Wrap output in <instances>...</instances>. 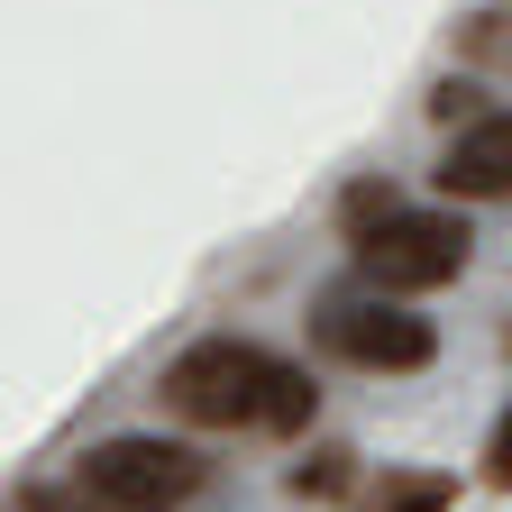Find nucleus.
Instances as JSON below:
<instances>
[{
  "mask_svg": "<svg viewBox=\"0 0 512 512\" xmlns=\"http://www.w3.org/2000/svg\"><path fill=\"white\" fill-rule=\"evenodd\" d=\"M165 412L192 421V430H275V439H302L320 394H311L302 366H284L256 339H192L165 366Z\"/></svg>",
  "mask_w": 512,
  "mask_h": 512,
  "instance_id": "1",
  "label": "nucleus"
},
{
  "mask_svg": "<svg viewBox=\"0 0 512 512\" xmlns=\"http://www.w3.org/2000/svg\"><path fill=\"white\" fill-rule=\"evenodd\" d=\"M74 494L92 512H183L202 494V458L174 439H101L74 467Z\"/></svg>",
  "mask_w": 512,
  "mask_h": 512,
  "instance_id": "2",
  "label": "nucleus"
},
{
  "mask_svg": "<svg viewBox=\"0 0 512 512\" xmlns=\"http://www.w3.org/2000/svg\"><path fill=\"white\" fill-rule=\"evenodd\" d=\"M467 256H476V238L458 211H403L357 247V275L375 293H439V284L467 275Z\"/></svg>",
  "mask_w": 512,
  "mask_h": 512,
  "instance_id": "3",
  "label": "nucleus"
},
{
  "mask_svg": "<svg viewBox=\"0 0 512 512\" xmlns=\"http://www.w3.org/2000/svg\"><path fill=\"white\" fill-rule=\"evenodd\" d=\"M311 339L330 348V357H348V366H366V375H412V366H430V320L421 311H403L394 293H339V302H320L311 311Z\"/></svg>",
  "mask_w": 512,
  "mask_h": 512,
  "instance_id": "4",
  "label": "nucleus"
},
{
  "mask_svg": "<svg viewBox=\"0 0 512 512\" xmlns=\"http://www.w3.org/2000/svg\"><path fill=\"white\" fill-rule=\"evenodd\" d=\"M430 183L448 192V202H503V192H512V110H485V119H467L458 138L439 147Z\"/></svg>",
  "mask_w": 512,
  "mask_h": 512,
  "instance_id": "5",
  "label": "nucleus"
},
{
  "mask_svg": "<svg viewBox=\"0 0 512 512\" xmlns=\"http://www.w3.org/2000/svg\"><path fill=\"white\" fill-rule=\"evenodd\" d=\"M348 485H357V458H348V448H311V458L293 467V494L302 503H339Z\"/></svg>",
  "mask_w": 512,
  "mask_h": 512,
  "instance_id": "6",
  "label": "nucleus"
},
{
  "mask_svg": "<svg viewBox=\"0 0 512 512\" xmlns=\"http://www.w3.org/2000/svg\"><path fill=\"white\" fill-rule=\"evenodd\" d=\"M384 220H403V202H394V183H348V202H339V229H348V247H366Z\"/></svg>",
  "mask_w": 512,
  "mask_h": 512,
  "instance_id": "7",
  "label": "nucleus"
},
{
  "mask_svg": "<svg viewBox=\"0 0 512 512\" xmlns=\"http://www.w3.org/2000/svg\"><path fill=\"white\" fill-rule=\"evenodd\" d=\"M448 476H384V512H448Z\"/></svg>",
  "mask_w": 512,
  "mask_h": 512,
  "instance_id": "8",
  "label": "nucleus"
},
{
  "mask_svg": "<svg viewBox=\"0 0 512 512\" xmlns=\"http://www.w3.org/2000/svg\"><path fill=\"white\" fill-rule=\"evenodd\" d=\"M485 485H503L512 494V412L494 421V439H485Z\"/></svg>",
  "mask_w": 512,
  "mask_h": 512,
  "instance_id": "9",
  "label": "nucleus"
},
{
  "mask_svg": "<svg viewBox=\"0 0 512 512\" xmlns=\"http://www.w3.org/2000/svg\"><path fill=\"white\" fill-rule=\"evenodd\" d=\"M430 110H439V119H485V110H476V83H439Z\"/></svg>",
  "mask_w": 512,
  "mask_h": 512,
  "instance_id": "10",
  "label": "nucleus"
},
{
  "mask_svg": "<svg viewBox=\"0 0 512 512\" xmlns=\"http://www.w3.org/2000/svg\"><path fill=\"white\" fill-rule=\"evenodd\" d=\"M19 512H92V503H83V494H74V485H64V494H46V485H37V494H28V503H19Z\"/></svg>",
  "mask_w": 512,
  "mask_h": 512,
  "instance_id": "11",
  "label": "nucleus"
}]
</instances>
